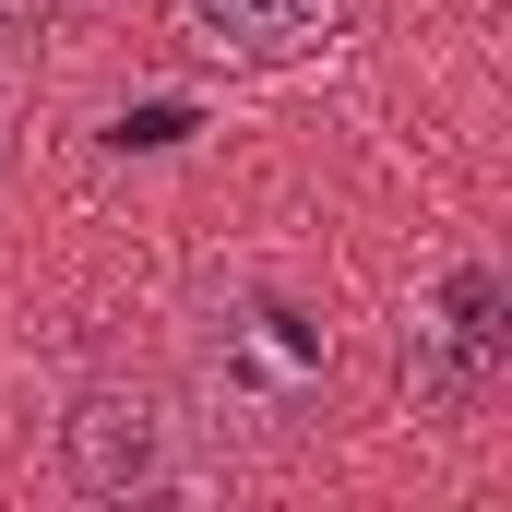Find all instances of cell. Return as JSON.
<instances>
[{
	"instance_id": "obj_1",
	"label": "cell",
	"mask_w": 512,
	"mask_h": 512,
	"mask_svg": "<svg viewBox=\"0 0 512 512\" xmlns=\"http://www.w3.org/2000/svg\"><path fill=\"white\" fill-rule=\"evenodd\" d=\"M322 382H334V334H322L298 298L227 286V298L191 310V405H203V429H227V441H286V429H310Z\"/></svg>"
},
{
	"instance_id": "obj_2",
	"label": "cell",
	"mask_w": 512,
	"mask_h": 512,
	"mask_svg": "<svg viewBox=\"0 0 512 512\" xmlns=\"http://www.w3.org/2000/svg\"><path fill=\"white\" fill-rule=\"evenodd\" d=\"M60 465L84 501H155V489H191V417L155 382H84L60 417Z\"/></svg>"
},
{
	"instance_id": "obj_3",
	"label": "cell",
	"mask_w": 512,
	"mask_h": 512,
	"mask_svg": "<svg viewBox=\"0 0 512 512\" xmlns=\"http://www.w3.org/2000/svg\"><path fill=\"white\" fill-rule=\"evenodd\" d=\"M512 358V322H501V274L489 262H453L429 298H417V334H405V370L429 405H477Z\"/></svg>"
},
{
	"instance_id": "obj_4",
	"label": "cell",
	"mask_w": 512,
	"mask_h": 512,
	"mask_svg": "<svg viewBox=\"0 0 512 512\" xmlns=\"http://www.w3.org/2000/svg\"><path fill=\"white\" fill-rule=\"evenodd\" d=\"M334 24H346V0H179V36L215 72H298L334 48Z\"/></svg>"
},
{
	"instance_id": "obj_5",
	"label": "cell",
	"mask_w": 512,
	"mask_h": 512,
	"mask_svg": "<svg viewBox=\"0 0 512 512\" xmlns=\"http://www.w3.org/2000/svg\"><path fill=\"white\" fill-rule=\"evenodd\" d=\"M36 12H48V0H0V36H12V24H36Z\"/></svg>"
}]
</instances>
